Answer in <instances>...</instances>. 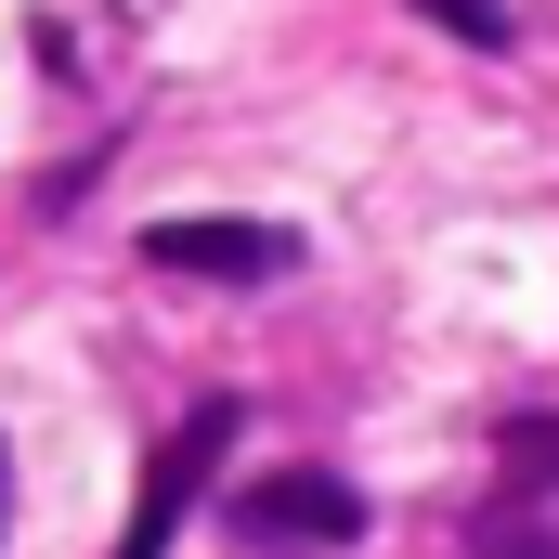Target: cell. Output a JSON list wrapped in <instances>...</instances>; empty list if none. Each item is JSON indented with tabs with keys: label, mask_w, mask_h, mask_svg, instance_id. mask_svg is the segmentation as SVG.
Returning <instances> with one entry per match:
<instances>
[{
	"label": "cell",
	"mask_w": 559,
	"mask_h": 559,
	"mask_svg": "<svg viewBox=\"0 0 559 559\" xmlns=\"http://www.w3.org/2000/svg\"><path fill=\"white\" fill-rule=\"evenodd\" d=\"M429 13H442V26H468V39H481V52H495V39H508V13H495V0H429Z\"/></svg>",
	"instance_id": "5b68a950"
},
{
	"label": "cell",
	"mask_w": 559,
	"mask_h": 559,
	"mask_svg": "<svg viewBox=\"0 0 559 559\" xmlns=\"http://www.w3.org/2000/svg\"><path fill=\"white\" fill-rule=\"evenodd\" d=\"M235 534H248V547H352V534H365V495L325 481V468H286L261 495H235Z\"/></svg>",
	"instance_id": "6da1fadb"
},
{
	"label": "cell",
	"mask_w": 559,
	"mask_h": 559,
	"mask_svg": "<svg viewBox=\"0 0 559 559\" xmlns=\"http://www.w3.org/2000/svg\"><path fill=\"white\" fill-rule=\"evenodd\" d=\"M508 481H534V495L559 481V417H521V429H508Z\"/></svg>",
	"instance_id": "277c9868"
},
{
	"label": "cell",
	"mask_w": 559,
	"mask_h": 559,
	"mask_svg": "<svg viewBox=\"0 0 559 559\" xmlns=\"http://www.w3.org/2000/svg\"><path fill=\"white\" fill-rule=\"evenodd\" d=\"M468 559H559V547H547V534H534V521H508V534H481V547H468Z\"/></svg>",
	"instance_id": "8992f818"
},
{
	"label": "cell",
	"mask_w": 559,
	"mask_h": 559,
	"mask_svg": "<svg viewBox=\"0 0 559 559\" xmlns=\"http://www.w3.org/2000/svg\"><path fill=\"white\" fill-rule=\"evenodd\" d=\"M222 442H235V404H209V417H195L169 455H156V481H143V521H131V547H118V559H156V547H169V521H182V495L209 481V455H222Z\"/></svg>",
	"instance_id": "3957f363"
},
{
	"label": "cell",
	"mask_w": 559,
	"mask_h": 559,
	"mask_svg": "<svg viewBox=\"0 0 559 559\" xmlns=\"http://www.w3.org/2000/svg\"><path fill=\"white\" fill-rule=\"evenodd\" d=\"M143 261H169V274H222V286H261V274H286L299 248H286L274 222H156V235H143Z\"/></svg>",
	"instance_id": "7a4b0ae2"
},
{
	"label": "cell",
	"mask_w": 559,
	"mask_h": 559,
	"mask_svg": "<svg viewBox=\"0 0 559 559\" xmlns=\"http://www.w3.org/2000/svg\"><path fill=\"white\" fill-rule=\"evenodd\" d=\"M0 534H13V455H0Z\"/></svg>",
	"instance_id": "52a82bcc"
}]
</instances>
